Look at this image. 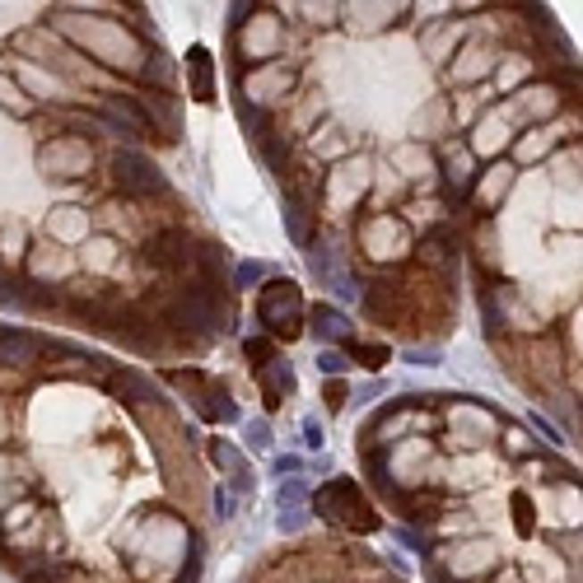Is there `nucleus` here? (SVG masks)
Returning <instances> with one entry per match:
<instances>
[{
    "mask_svg": "<svg viewBox=\"0 0 583 583\" xmlns=\"http://www.w3.org/2000/svg\"><path fill=\"white\" fill-rule=\"evenodd\" d=\"M61 5H89V10H108L112 0H61Z\"/></svg>",
    "mask_w": 583,
    "mask_h": 583,
    "instance_id": "28",
    "label": "nucleus"
},
{
    "mask_svg": "<svg viewBox=\"0 0 583 583\" xmlns=\"http://www.w3.org/2000/svg\"><path fill=\"white\" fill-rule=\"evenodd\" d=\"M253 10H257V0H234V5H229V24H234V33L253 19Z\"/></svg>",
    "mask_w": 583,
    "mask_h": 583,
    "instance_id": "19",
    "label": "nucleus"
},
{
    "mask_svg": "<svg viewBox=\"0 0 583 583\" xmlns=\"http://www.w3.org/2000/svg\"><path fill=\"white\" fill-rule=\"evenodd\" d=\"M108 178H112L117 192H127L131 201H150V196L169 192V182H163L159 163L145 154V150H136V145H127V150H117V154L108 159Z\"/></svg>",
    "mask_w": 583,
    "mask_h": 583,
    "instance_id": "3",
    "label": "nucleus"
},
{
    "mask_svg": "<svg viewBox=\"0 0 583 583\" xmlns=\"http://www.w3.org/2000/svg\"><path fill=\"white\" fill-rule=\"evenodd\" d=\"M266 276H271L266 262H238L234 271H229V285H234V289H253V285H262Z\"/></svg>",
    "mask_w": 583,
    "mask_h": 583,
    "instance_id": "14",
    "label": "nucleus"
},
{
    "mask_svg": "<svg viewBox=\"0 0 583 583\" xmlns=\"http://www.w3.org/2000/svg\"><path fill=\"white\" fill-rule=\"evenodd\" d=\"M308 215H313V205H304L295 196H285V229H289V238H295L299 247L313 243V224H308Z\"/></svg>",
    "mask_w": 583,
    "mask_h": 583,
    "instance_id": "12",
    "label": "nucleus"
},
{
    "mask_svg": "<svg viewBox=\"0 0 583 583\" xmlns=\"http://www.w3.org/2000/svg\"><path fill=\"white\" fill-rule=\"evenodd\" d=\"M280 499H285V504H299V499H304V486H299V481H285V486H280Z\"/></svg>",
    "mask_w": 583,
    "mask_h": 583,
    "instance_id": "27",
    "label": "nucleus"
},
{
    "mask_svg": "<svg viewBox=\"0 0 583 583\" xmlns=\"http://www.w3.org/2000/svg\"><path fill=\"white\" fill-rule=\"evenodd\" d=\"M304 322H313V341H322V346L350 341V318L337 304H313V313H304Z\"/></svg>",
    "mask_w": 583,
    "mask_h": 583,
    "instance_id": "8",
    "label": "nucleus"
},
{
    "mask_svg": "<svg viewBox=\"0 0 583 583\" xmlns=\"http://www.w3.org/2000/svg\"><path fill=\"white\" fill-rule=\"evenodd\" d=\"M304 444H308V448H322V425L313 421V415L304 421Z\"/></svg>",
    "mask_w": 583,
    "mask_h": 583,
    "instance_id": "23",
    "label": "nucleus"
},
{
    "mask_svg": "<svg viewBox=\"0 0 583 583\" xmlns=\"http://www.w3.org/2000/svg\"><path fill=\"white\" fill-rule=\"evenodd\" d=\"M257 318H262V327L271 331V337L299 341L304 337V295H299V285L285 280V276L266 280L262 299H257Z\"/></svg>",
    "mask_w": 583,
    "mask_h": 583,
    "instance_id": "2",
    "label": "nucleus"
},
{
    "mask_svg": "<svg viewBox=\"0 0 583 583\" xmlns=\"http://www.w3.org/2000/svg\"><path fill=\"white\" fill-rule=\"evenodd\" d=\"M406 360L411 364H444L439 360V346H415V350H406Z\"/></svg>",
    "mask_w": 583,
    "mask_h": 583,
    "instance_id": "20",
    "label": "nucleus"
},
{
    "mask_svg": "<svg viewBox=\"0 0 583 583\" xmlns=\"http://www.w3.org/2000/svg\"><path fill=\"white\" fill-rule=\"evenodd\" d=\"M295 471H299V457L295 453H280L276 457V476H295Z\"/></svg>",
    "mask_w": 583,
    "mask_h": 583,
    "instance_id": "26",
    "label": "nucleus"
},
{
    "mask_svg": "<svg viewBox=\"0 0 583 583\" xmlns=\"http://www.w3.org/2000/svg\"><path fill=\"white\" fill-rule=\"evenodd\" d=\"M43 337H33L24 327H0V369H14V364H33L43 360Z\"/></svg>",
    "mask_w": 583,
    "mask_h": 583,
    "instance_id": "7",
    "label": "nucleus"
},
{
    "mask_svg": "<svg viewBox=\"0 0 583 583\" xmlns=\"http://www.w3.org/2000/svg\"><path fill=\"white\" fill-rule=\"evenodd\" d=\"M299 528H304L299 504H285V513H280V532H299Z\"/></svg>",
    "mask_w": 583,
    "mask_h": 583,
    "instance_id": "21",
    "label": "nucleus"
},
{
    "mask_svg": "<svg viewBox=\"0 0 583 583\" xmlns=\"http://www.w3.org/2000/svg\"><path fill=\"white\" fill-rule=\"evenodd\" d=\"M253 145H257V154H262V163L271 173H285L289 169V159H295V136H285V131H262V136H253Z\"/></svg>",
    "mask_w": 583,
    "mask_h": 583,
    "instance_id": "9",
    "label": "nucleus"
},
{
    "mask_svg": "<svg viewBox=\"0 0 583 583\" xmlns=\"http://www.w3.org/2000/svg\"><path fill=\"white\" fill-rule=\"evenodd\" d=\"M247 444H253V448H266V444H271L266 421H253V425H247Z\"/></svg>",
    "mask_w": 583,
    "mask_h": 583,
    "instance_id": "22",
    "label": "nucleus"
},
{
    "mask_svg": "<svg viewBox=\"0 0 583 583\" xmlns=\"http://www.w3.org/2000/svg\"><path fill=\"white\" fill-rule=\"evenodd\" d=\"M346 355H341V350H322V355H318V369L327 373V379H341V373H346Z\"/></svg>",
    "mask_w": 583,
    "mask_h": 583,
    "instance_id": "18",
    "label": "nucleus"
},
{
    "mask_svg": "<svg viewBox=\"0 0 583 583\" xmlns=\"http://www.w3.org/2000/svg\"><path fill=\"white\" fill-rule=\"evenodd\" d=\"M0 108H10V112L24 117V112H33V98H29L24 89H19L10 75H0Z\"/></svg>",
    "mask_w": 583,
    "mask_h": 583,
    "instance_id": "15",
    "label": "nucleus"
},
{
    "mask_svg": "<svg viewBox=\"0 0 583 583\" xmlns=\"http://www.w3.org/2000/svg\"><path fill=\"white\" fill-rule=\"evenodd\" d=\"M327 406H331V411H341V406H346V383H337V379L327 383Z\"/></svg>",
    "mask_w": 583,
    "mask_h": 583,
    "instance_id": "24",
    "label": "nucleus"
},
{
    "mask_svg": "<svg viewBox=\"0 0 583 583\" xmlns=\"http://www.w3.org/2000/svg\"><path fill=\"white\" fill-rule=\"evenodd\" d=\"M205 453L215 457V467H220L224 476H234V471H243V467H247V462H243V453H238L234 444H229V439H211V444H205Z\"/></svg>",
    "mask_w": 583,
    "mask_h": 583,
    "instance_id": "13",
    "label": "nucleus"
},
{
    "mask_svg": "<svg viewBox=\"0 0 583 583\" xmlns=\"http://www.w3.org/2000/svg\"><path fill=\"white\" fill-rule=\"evenodd\" d=\"M37 163H43V173L71 182V178L94 173V150H89L85 136H52V145H43Z\"/></svg>",
    "mask_w": 583,
    "mask_h": 583,
    "instance_id": "4",
    "label": "nucleus"
},
{
    "mask_svg": "<svg viewBox=\"0 0 583 583\" xmlns=\"http://www.w3.org/2000/svg\"><path fill=\"white\" fill-rule=\"evenodd\" d=\"M313 513H322L327 523H341L350 532H379L383 518L373 513V504L360 495V486L350 481V476H331L313 490Z\"/></svg>",
    "mask_w": 583,
    "mask_h": 583,
    "instance_id": "1",
    "label": "nucleus"
},
{
    "mask_svg": "<svg viewBox=\"0 0 583 583\" xmlns=\"http://www.w3.org/2000/svg\"><path fill=\"white\" fill-rule=\"evenodd\" d=\"M187 61H192V94H196L201 103H211V98H215V66H211V52L192 47V52H187Z\"/></svg>",
    "mask_w": 583,
    "mask_h": 583,
    "instance_id": "11",
    "label": "nucleus"
},
{
    "mask_svg": "<svg viewBox=\"0 0 583 583\" xmlns=\"http://www.w3.org/2000/svg\"><path fill=\"white\" fill-rule=\"evenodd\" d=\"M346 360H360L364 369H383V364H387V346H360V341H346Z\"/></svg>",
    "mask_w": 583,
    "mask_h": 583,
    "instance_id": "16",
    "label": "nucleus"
},
{
    "mask_svg": "<svg viewBox=\"0 0 583 583\" xmlns=\"http://www.w3.org/2000/svg\"><path fill=\"white\" fill-rule=\"evenodd\" d=\"M439 173H444V187L453 201H471V187H476V154L467 150L462 140H444L439 145Z\"/></svg>",
    "mask_w": 583,
    "mask_h": 583,
    "instance_id": "6",
    "label": "nucleus"
},
{
    "mask_svg": "<svg viewBox=\"0 0 583 583\" xmlns=\"http://www.w3.org/2000/svg\"><path fill=\"white\" fill-rule=\"evenodd\" d=\"M243 350H247V360H253V364H266L271 355H276V346H271L266 337H247V341H243Z\"/></svg>",
    "mask_w": 583,
    "mask_h": 583,
    "instance_id": "17",
    "label": "nucleus"
},
{
    "mask_svg": "<svg viewBox=\"0 0 583 583\" xmlns=\"http://www.w3.org/2000/svg\"><path fill=\"white\" fill-rule=\"evenodd\" d=\"M490 61H495V47H486V43H467L462 52H457L453 79H462V85H471V79L490 75Z\"/></svg>",
    "mask_w": 583,
    "mask_h": 583,
    "instance_id": "10",
    "label": "nucleus"
},
{
    "mask_svg": "<svg viewBox=\"0 0 583 583\" xmlns=\"http://www.w3.org/2000/svg\"><path fill=\"white\" fill-rule=\"evenodd\" d=\"M360 243L373 262H397L411 247V229H406L402 215H369L360 224Z\"/></svg>",
    "mask_w": 583,
    "mask_h": 583,
    "instance_id": "5",
    "label": "nucleus"
},
{
    "mask_svg": "<svg viewBox=\"0 0 583 583\" xmlns=\"http://www.w3.org/2000/svg\"><path fill=\"white\" fill-rule=\"evenodd\" d=\"M532 429H537L546 444H560V439H565V434H555V425H551V421H537V415H532Z\"/></svg>",
    "mask_w": 583,
    "mask_h": 583,
    "instance_id": "25",
    "label": "nucleus"
}]
</instances>
